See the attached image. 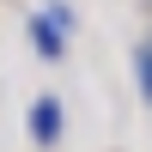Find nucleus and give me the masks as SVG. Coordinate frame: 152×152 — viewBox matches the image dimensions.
Returning a JSON list of instances; mask_svg holds the SVG:
<instances>
[{"label":"nucleus","instance_id":"nucleus-1","mask_svg":"<svg viewBox=\"0 0 152 152\" xmlns=\"http://www.w3.org/2000/svg\"><path fill=\"white\" fill-rule=\"evenodd\" d=\"M31 134L43 146H55V134H61V110H55V97H37V110H31Z\"/></svg>","mask_w":152,"mask_h":152},{"label":"nucleus","instance_id":"nucleus-2","mask_svg":"<svg viewBox=\"0 0 152 152\" xmlns=\"http://www.w3.org/2000/svg\"><path fill=\"white\" fill-rule=\"evenodd\" d=\"M31 31H37V49L55 61V55H61V31H55V18H31Z\"/></svg>","mask_w":152,"mask_h":152}]
</instances>
